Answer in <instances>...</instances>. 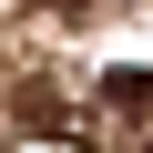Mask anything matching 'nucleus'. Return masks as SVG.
<instances>
[{"label": "nucleus", "instance_id": "obj_2", "mask_svg": "<svg viewBox=\"0 0 153 153\" xmlns=\"http://www.w3.org/2000/svg\"><path fill=\"white\" fill-rule=\"evenodd\" d=\"M31 153H51V143H31Z\"/></svg>", "mask_w": 153, "mask_h": 153}, {"label": "nucleus", "instance_id": "obj_1", "mask_svg": "<svg viewBox=\"0 0 153 153\" xmlns=\"http://www.w3.org/2000/svg\"><path fill=\"white\" fill-rule=\"evenodd\" d=\"M102 102H112V112H153V71H112Z\"/></svg>", "mask_w": 153, "mask_h": 153}]
</instances>
